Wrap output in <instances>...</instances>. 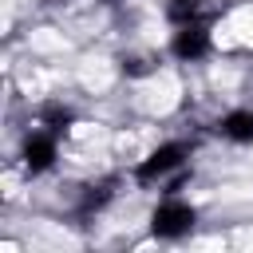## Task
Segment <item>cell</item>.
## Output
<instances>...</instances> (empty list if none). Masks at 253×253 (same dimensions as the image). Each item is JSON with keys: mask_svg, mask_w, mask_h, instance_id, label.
Here are the masks:
<instances>
[{"mask_svg": "<svg viewBox=\"0 0 253 253\" xmlns=\"http://www.w3.org/2000/svg\"><path fill=\"white\" fill-rule=\"evenodd\" d=\"M194 221H198V213H194L190 202H182V198H162V202L154 206V213H150V233L162 237V241H178V237H186V233L194 229Z\"/></svg>", "mask_w": 253, "mask_h": 253, "instance_id": "cell-1", "label": "cell"}, {"mask_svg": "<svg viewBox=\"0 0 253 253\" xmlns=\"http://www.w3.org/2000/svg\"><path fill=\"white\" fill-rule=\"evenodd\" d=\"M186 166V146L182 142H162L158 150H150L142 162H138V182H162V178H170V174H178Z\"/></svg>", "mask_w": 253, "mask_h": 253, "instance_id": "cell-2", "label": "cell"}, {"mask_svg": "<svg viewBox=\"0 0 253 253\" xmlns=\"http://www.w3.org/2000/svg\"><path fill=\"white\" fill-rule=\"evenodd\" d=\"M210 47H213V36H210V24H206V20H198V24H178V32H174V40H170V51H174L182 63L206 59Z\"/></svg>", "mask_w": 253, "mask_h": 253, "instance_id": "cell-3", "label": "cell"}, {"mask_svg": "<svg viewBox=\"0 0 253 253\" xmlns=\"http://www.w3.org/2000/svg\"><path fill=\"white\" fill-rule=\"evenodd\" d=\"M55 154H59V134L47 130V126L32 130V134L24 138V146H20V158H24L28 174H43V170H51V166H55Z\"/></svg>", "mask_w": 253, "mask_h": 253, "instance_id": "cell-4", "label": "cell"}, {"mask_svg": "<svg viewBox=\"0 0 253 253\" xmlns=\"http://www.w3.org/2000/svg\"><path fill=\"white\" fill-rule=\"evenodd\" d=\"M217 130H221V138H229V142H253V111H249V107L229 111V115L217 123Z\"/></svg>", "mask_w": 253, "mask_h": 253, "instance_id": "cell-5", "label": "cell"}, {"mask_svg": "<svg viewBox=\"0 0 253 253\" xmlns=\"http://www.w3.org/2000/svg\"><path fill=\"white\" fill-rule=\"evenodd\" d=\"M170 20L174 24H198V20H206L202 0H174L170 4Z\"/></svg>", "mask_w": 253, "mask_h": 253, "instance_id": "cell-6", "label": "cell"}]
</instances>
